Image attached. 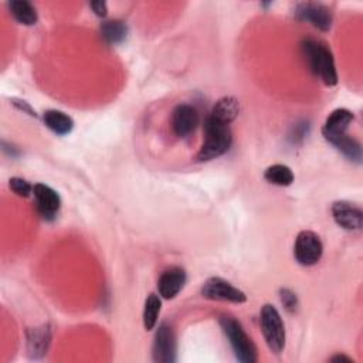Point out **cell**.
I'll return each instance as SVG.
<instances>
[{
  "mask_svg": "<svg viewBox=\"0 0 363 363\" xmlns=\"http://www.w3.org/2000/svg\"><path fill=\"white\" fill-rule=\"evenodd\" d=\"M160 308H162V299L160 295L156 294H149L147 298L145 299V305H143V326L146 330H152L156 323H157V318L160 313Z\"/></svg>",
  "mask_w": 363,
  "mask_h": 363,
  "instance_id": "obj_21",
  "label": "cell"
},
{
  "mask_svg": "<svg viewBox=\"0 0 363 363\" xmlns=\"http://www.w3.org/2000/svg\"><path fill=\"white\" fill-rule=\"evenodd\" d=\"M231 142L230 125L208 115L204 122V142L197 153V160L207 162L223 156L230 149Z\"/></svg>",
  "mask_w": 363,
  "mask_h": 363,
  "instance_id": "obj_2",
  "label": "cell"
},
{
  "mask_svg": "<svg viewBox=\"0 0 363 363\" xmlns=\"http://www.w3.org/2000/svg\"><path fill=\"white\" fill-rule=\"evenodd\" d=\"M201 295L211 301H224L233 303H242L247 301V295L241 289L220 277L208 278L201 286Z\"/></svg>",
  "mask_w": 363,
  "mask_h": 363,
  "instance_id": "obj_6",
  "label": "cell"
},
{
  "mask_svg": "<svg viewBox=\"0 0 363 363\" xmlns=\"http://www.w3.org/2000/svg\"><path fill=\"white\" fill-rule=\"evenodd\" d=\"M294 14L299 21L309 23L320 31H328L332 27V13L326 6L320 3H299L295 6Z\"/></svg>",
  "mask_w": 363,
  "mask_h": 363,
  "instance_id": "obj_8",
  "label": "cell"
},
{
  "mask_svg": "<svg viewBox=\"0 0 363 363\" xmlns=\"http://www.w3.org/2000/svg\"><path fill=\"white\" fill-rule=\"evenodd\" d=\"M33 196L38 214L45 220H54L61 207L60 194L50 186L37 183L33 186Z\"/></svg>",
  "mask_w": 363,
  "mask_h": 363,
  "instance_id": "obj_10",
  "label": "cell"
},
{
  "mask_svg": "<svg viewBox=\"0 0 363 363\" xmlns=\"http://www.w3.org/2000/svg\"><path fill=\"white\" fill-rule=\"evenodd\" d=\"M44 125L58 136L68 135L74 129V121L69 115L58 109H48L43 115Z\"/></svg>",
  "mask_w": 363,
  "mask_h": 363,
  "instance_id": "obj_16",
  "label": "cell"
},
{
  "mask_svg": "<svg viewBox=\"0 0 363 363\" xmlns=\"http://www.w3.org/2000/svg\"><path fill=\"white\" fill-rule=\"evenodd\" d=\"M11 104L17 108V109H20V111H23V112H26V113H28L30 116H34V118H37V113H35V111L30 106V104L28 102H26V101H21V99H16V98H13L11 99Z\"/></svg>",
  "mask_w": 363,
  "mask_h": 363,
  "instance_id": "obj_24",
  "label": "cell"
},
{
  "mask_svg": "<svg viewBox=\"0 0 363 363\" xmlns=\"http://www.w3.org/2000/svg\"><path fill=\"white\" fill-rule=\"evenodd\" d=\"M152 357L157 363H173L176 360V336L166 322H162L155 333Z\"/></svg>",
  "mask_w": 363,
  "mask_h": 363,
  "instance_id": "obj_7",
  "label": "cell"
},
{
  "mask_svg": "<svg viewBox=\"0 0 363 363\" xmlns=\"http://www.w3.org/2000/svg\"><path fill=\"white\" fill-rule=\"evenodd\" d=\"M186 279L187 275L182 267H170L163 271L157 281V291L160 298L173 299L183 289Z\"/></svg>",
  "mask_w": 363,
  "mask_h": 363,
  "instance_id": "obj_12",
  "label": "cell"
},
{
  "mask_svg": "<svg viewBox=\"0 0 363 363\" xmlns=\"http://www.w3.org/2000/svg\"><path fill=\"white\" fill-rule=\"evenodd\" d=\"M301 50L311 72L320 78L328 86L337 84V72L333 55L330 50L320 41L313 38H305L301 43Z\"/></svg>",
  "mask_w": 363,
  "mask_h": 363,
  "instance_id": "obj_1",
  "label": "cell"
},
{
  "mask_svg": "<svg viewBox=\"0 0 363 363\" xmlns=\"http://www.w3.org/2000/svg\"><path fill=\"white\" fill-rule=\"evenodd\" d=\"M9 187L20 197H28L33 193V186L21 177H11L9 180Z\"/></svg>",
  "mask_w": 363,
  "mask_h": 363,
  "instance_id": "obj_22",
  "label": "cell"
},
{
  "mask_svg": "<svg viewBox=\"0 0 363 363\" xmlns=\"http://www.w3.org/2000/svg\"><path fill=\"white\" fill-rule=\"evenodd\" d=\"M89 7L92 9V11L98 16V17H105L108 14V7L105 1H92L89 4Z\"/></svg>",
  "mask_w": 363,
  "mask_h": 363,
  "instance_id": "obj_25",
  "label": "cell"
},
{
  "mask_svg": "<svg viewBox=\"0 0 363 363\" xmlns=\"http://www.w3.org/2000/svg\"><path fill=\"white\" fill-rule=\"evenodd\" d=\"M353 119H354L353 112L346 108H337V109L332 111L329 113V116L326 118L323 128H322L323 138L346 133V130L350 126V123L353 122Z\"/></svg>",
  "mask_w": 363,
  "mask_h": 363,
  "instance_id": "obj_14",
  "label": "cell"
},
{
  "mask_svg": "<svg viewBox=\"0 0 363 363\" xmlns=\"http://www.w3.org/2000/svg\"><path fill=\"white\" fill-rule=\"evenodd\" d=\"M51 342V329L48 325L30 328L27 330V353L31 359L43 357Z\"/></svg>",
  "mask_w": 363,
  "mask_h": 363,
  "instance_id": "obj_13",
  "label": "cell"
},
{
  "mask_svg": "<svg viewBox=\"0 0 363 363\" xmlns=\"http://www.w3.org/2000/svg\"><path fill=\"white\" fill-rule=\"evenodd\" d=\"M335 223L349 231H357L363 227V211L359 206L349 201H335L332 206Z\"/></svg>",
  "mask_w": 363,
  "mask_h": 363,
  "instance_id": "obj_11",
  "label": "cell"
},
{
  "mask_svg": "<svg viewBox=\"0 0 363 363\" xmlns=\"http://www.w3.org/2000/svg\"><path fill=\"white\" fill-rule=\"evenodd\" d=\"M220 326L228 339V343L234 352V356L241 363H255L257 349L251 337L245 333L241 323L233 316H221Z\"/></svg>",
  "mask_w": 363,
  "mask_h": 363,
  "instance_id": "obj_3",
  "label": "cell"
},
{
  "mask_svg": "<svg viewBox=\"0 0 363 363\" xmlns=\"http://www.w3.org/2000/svg\"><path fill=\"white\" fill-rule=\"evenodd\" d=\"M264 179L275 186H291L294 183V173L286 164H272L264 172Z\"/></svg>",
  "mask_w": 363,
  "mask_h": 363,
  "instance_id": "obj_20",
  "label": "cell"
},
{
  "mask_svg": "<svg viewBox=\"0 0 363 363\" xmlns=\"http://www.w3.org/2000/svg\"><path fill=\"white\" fill-rule=\"evenodd\" d=\"M238 112H240L238 101L234 96H223L211 108L210 116L230 125L238 116Z\"/></svg>",
  "mask_w": 363,
  "mask_h": 363,
  "instance_id": "obj_17",
  "label": "cell"
},
{
  "mask_svg": "<svg viewBox=\"0 0 363 363\" xmlns=\"http://www.w3.org/2000/svg\"><path fill=\"white\" fill-rule=\"evenodd\" d=\"M330 362H333V363H339V362H346V363H353V359L352 357H349V356H345V354H335V356H332L330 359H329Z\"/></svg>",
  "mask_w": 363,
  "mask_h": 363,
  "instance_id": "obj_26",
  "label": "cell"
},
{
  "mask_svg": "<svg viewBox=\"0 0 363 363\" xmlns=\"http://www.w3.org/2000/svg\"><path fill=\"white\" fill-rule=\"evenodd\" d=\"M13 18L23 26H34L38 20L34 6L27 0H13L7 3Z\"/></svg>",
  "mask_w": 363,
  "mask_h": 363,
  "instance_id": "obj_18",
  "label": "cell"
},
{
  "mask_svg": "<svg viewBox=\"0 0 363 363\" xmlns=\"http://www.w3.org/2000/svg\"><path fill=\"white\" fill-rule=\"evenodd\" d=\"M172 129L177 138H187L200 123L199 111L189 104H179L172 112Z\"/></svg>",
  "mask_w": 363,
  "mask_h": 363,
  "instance_id": "obj_9",
  "label": "cell"
},
{
  "mask_svg": "<svg viewBox=\"0 0 363 363\" xmlns=\"http://www.w3.org/2000/svg\"><path fill=\"white\" fill-rule=\"evenodd\" d=\"M323 254V244L319 235L313 231H301L294 244V257L298 264L303 267H311L319 262Z\"/></svg>",
  "mask_w": 363,
  "mask_h": 363,
  "instance_id": "obj_5",
  "label": "cell"
},
{
  "mask_svg": "<svg viewBox=\"0 0 363 363\" xmlns=\"http://www.w3.org/2000/svg\"><path fill=\"white\" fill-rule=\"evenodd\" d=\"M259 323H261L264 339L269 350L277 354L281 353L285 347L286 335H285V326L278 309L271 303H265L259 312Z\"/></svg>",
  "mask_w": 363,
  "mask_h": 363,
  "instance_id": "obj_4",
  "label": "cell"
},
{
  "mask_svg": "<svg viewBox=\"0 0 363 363\" xmlns=\"http://www.w3.org/2000/svg\"><path fill=\"white\" fill-rule=\"evenodd\" d=\"M332 146H335L347 160L353 163H362V145L354 138L340 133V135H332L325 138Z\"/></svg>",
  "mask_w": 363,
  "mask_h": 363,
  "instance_id": "obj_15",
  "label": "cell"
},
{
  "mask_svg": "<svg viewBox=\"0 0 363 363\" xmlns=\"http://www.w3.org/2000/svg\"><path fill=\"white\" fill-rule=\"evenodd\" d=\"M279 299L284 305V308L289 312H295L298 308V296L294 291L289 288H281L279 289Z\"/></svg>",
  "mask_w": 363,
  "mask_h": 363,
  "instance_id": "obj_23",
  "label": "cell"
},
{
  "mask_svg": "<svg viewBox=\"0 0 363 363\" xmlns=\"http://www.w3.org/2000/svg\"><path fill=\"white\" fill-rule=\"evenodd\" d=\"M128 27L122 20H108L101 24V35L108 44H119L126 38Z\"/></svg>",
  "mask_w": 363,
  "mask_h": 363,
  "instance_id": "obj_19",
  "label": "cell"
}]
</instances>
